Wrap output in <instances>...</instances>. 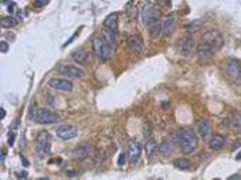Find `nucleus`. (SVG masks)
<instances>
[{
  "label": "nucleus",
  "mask_w": 241,
  "mask_h": 180,
  "mask_svg": "<svg viewBox=\"0 0 241 180\" xmlns=\"http://www.w3.org/2000/svg\"><path fill=\"white\" fill-rule=\"evenodd\" d=\"M34 121L41 123V125H50V123H56L60 121V116L54 112H50L47 109H43V108H37L36 111V116H34Z\"/></svg>",
  "instance_id": "nucleus-5"
},
{
  "label": "nucleus",
  "mask_w": 241,
  "mask_h": 180,
  "mask_svg": "<svg viewBox=\"0 0 241 180\" xmlns=\"http://www.w3.org/2000/svg\"><path fill=\"white\" fill-rule=\"evenodd\" d=\"M214 180H220V179H214Z\"/></svg>",
  "instance_id": "nucleus-39"
},
{
  "label": "nucleus",
  "mask_w": 241,
  "mask_h": 180,
  "mask_svg": "<svg viewBox=\"0 0 241 180\" xmlns=\"http://www.w3.org/2000/svg\"><path fill=\"white\" fill-rule=\"evenodd\" d=\"M50 87L54 89H60V91H72L74 85L70 80H64V78H52L50 80Z\"/></svg>",
  "instance_id": "nucleus-10"
},
{
  "label": "nucleus",
  "mask_w": 241,
  "mask_h": 180,
  "mask_svg": "<svg viewBox=\"0 0 241 180\" xmlns=\"http://www.w3.org/2000/svg\"><path fill=\"white\" fill-rule=\"evenodd\" d=\"M0 111H2V119H3V118L6 116V112H4V109H3V108H2V109H0Z\"/></svg>",
  "instance_id": "nucleus-36"
},
{
  "label": "nucleus",
  "mask_w": 241,
  "mask_h": 180,
  "mask_svg": "<svg viewBox=\"0 0 241 180\" xmlns=\"http://www.w3.org/2000/svg\"><path fill=\"white\" fill-rule=\"evenodd\" d=\"M104 27L107 30H111V31H116V29H118V14L112 13V14L108 16L104 20Z\"/></svg>",
  "instance_id": "nucleus-17"
},
{
  "label": "nucleus",
  "mask_w": 241,
  "mask_h": 180,
  "mask_svg": "<svg viewBox=\"0 0 241 180\" xmlns=\"http://www.w3.org/2000/svg\"><path fill=\"white\" fill-rule=\"evenodd\" d=\"M37 142H40V143H50V142H51L50 133L45 132V131L40 132V133H38V136H37Z\"/></svg>",
  "instance_id": "nucleus-28"
},
{
  "label": "nucleus",
  "mask_w": 241,
  "mask_h": 180,
  "mask_svg": "<svg viewBox=\"0 0 241 180\" xmlns=\"http://www.w3.org/2000/svg\"><path fill=\"white\" fill-rule=\"evenodd\" d=\"M223 126H228V119H224V121H223Z\"/></svg>",
  "instance_id": "nucleus-35"
},
{
  "label": "nucleus",
  "mask_w": 241,
  "mask_h": 180,
  "mask_svg": "<svg viewBox=\"0 0 241 180\" xmlns=\"http://www.w3.org/2000/svg\"><path fill=\"white\" fill-rule=\"evenodd\" d=\"M107 40V43L111 47H116V37H115V31H111V30H104V36H102Z\"/></svg>",
  "instance_id": "nucleus-25"
},
{
  "label": "nucleus",
  "mask_w": 241,
  "mask_h": 180,
  "mask_svg": "<svg viewBox=\"0 0 241 180\" xmlns=\"http://www.w3.org/2000/svg\"><path fill=\"white\" fill-rule=\"evenodd\" d=\"M126 158H128V155L126 153H119V156H118V166H121V167H122L123 165H125L126 163Z\"/></svg>",
  "instance_id": "nucleus-29"
},
{
  "label": "nucleus",
  "mask_w": 241,
  "mask_h": 180,
  "mask_svg": "<svg viewBox=\"0 0 241 180\" xmlns=\"http://www.w3.org/2000/svg\"><path fill=\"white\" fill-rule=\"evenodd\" d=\"M126 11H128V17H129L130 22H135L138 18V7L135 6L134 3H129L128 4V9H126Z\"/></svg>",
  "instance_id": "nucleus-27"
},
{
  "label": "nucleus",
  "mask_w": 241,
  "mask_h": 180,
  "mask_svg": "<svg viewBox=\"0 0 241 180\" xmlns=\"http://www.w3.org/2000/svg\"><path fill=\"white\" fill-rule=\"evenodd\" d=\"M7 50H9V44L6 41H2V43H0V51L4 54V53H7Z\"/></svg>",
  "instance_id": "nucleus-30"
},
{
  "label": "nucleus",
  "mask_w": 241,
  "mask_h": 180,
  "mask_svg": "<svg viewBox=\"0 0 241 180\" xmlns=\"http://www.w3.org/2000/svg\"><path fill=\"white\" fill-rule=\"evenodd\" d=\"M7 10H9V13H13V11L16 10V3H14V2H10V3L7 4Z\"/></svg>",
  "instance_id": "nucleus-31"
},
{
  "label": "nucleus",
  "mask_w": 241,
  "mask_h": 180,
  "mask_svg": "<svg viewBox=\"0 0 241 180\" xmlns=\"http://www.w3.org/2000/svg\"><path fill=\"white\" fill-rule=\"evenodd\" d=\"M203 26H204L203 20H192V23L186 24V30L189 33H196V31H200L203 29Z\"/></svg>",
  "instance_id": "nucleus-22"
},
{
  "label": "nucleus",
  "mask_w": 241,
  "mask_h": 180,
  "mask_svg": "<svg viewBox=\"0 0 241 180\" xmlns=\"http://www.w3.org/2000/svg\"><path fill=\"white\" fill-rule=\"evenodd\" d=\"M172 149H173V142H172L170 138H165V139L160 142L159 147H157L159 153L163 155V156H167V155L172 152Z\"/></svg>",
  "instance_id": "nucleus-18"
},
{
  "label": "nucleus",
  "mask_w": 241,
  "mask_h": 180,
  "mask_svg": "<svg viewBox=\"0 0 241 180\" xmlns=\"http://www.w3.org/2000/svg\"><path fill=\"white\" fill-rule=\"evenodd\" d=\"M92 48H94V53L96 54V57L101 60H108L112 54V50H111V45L107 43L104 37H94L92 40Z\"/></svg>",
  "instance_id": "nucleus-2"
},
{
  "label": "nucleus",
  "mask_w": 241,
  "mask_h": 180,
  "mask_svg": "<svg viewBox=\"0 0 241 180\" xmlns=\"http://www.w3.org/2000/svg\"><path fill=\"white\" fill-rule=\"evenodd\" d=\"M141 145L138 140H130L128 143V158H129V162L132 166H135L139 160V156H141Z\"/></svg>",
  "instance_id": "nucleus-9"
},
{
  "label": "nucleus",
  "mask_w": 241,
  "mask_h": 180,
  "mask_svg": "<svg viewBox=\"0 0 241 180\" xmlns=\"http://www.w3.org/2000/svg\"><path fill=\"white\" fill-rule=\"evenodd\" d=\"M197 55H199V58L201 61H207V60H210L214 55V50L210 45L201 43V44L197 45Z\"/></svg>",
  "instance_id": "nucleus-14"
},
{
  "label": "nucleus",
  "mask_w": 241,
  "mask_h": 180,
  "mask_svg": "<svg viewBox=\"0 0 241 180\" xmlns=\"http://www.w3.org/2000/svg\"><path fill=\"white\" fill-rule=\"evenodd\" d=\"M197 132L200 133L201 138H206V136L210 133V123H208L206 119L199 121V123H197Z\"/></svg>",
  "instance_id": "nucleus-20"
},
{
  "label": "nucleus",
  "mask_w": 241,
  "mask_h": 180,
  "mask_svg": "<svg viewBox=\"0 0 241 180\" xmlns=\"http://www.w3.org/2000/svg\"><path fill=\"white\" fill-rule=\"evenodd\" d=\"M174 167H177L180 170H190L192 169V163L187 160V159H176L173 162Z\"/></svg>",
  "instance_id": "nucleus-24"
},
{
  "label": "nucleus",
  "mask_w": 241,
  "mask_h": 180,
  "mask_svg": "<svg viewBox=\"0 0 241 180\" xmlns=\"http://www.w3.org/2000/svg\"><path fill=\"white\" fill-rule=\"evenodd\" d=\"M58 71L64 75H67V77H71V78H82L85 75L84 70L80 68L77 65H70V64H61L58 67Z\"/></svg>",
  "instance_id": "nucleus-7"
},
{
  "label": "nucleus",
  "mask_w": 241,
  "mask_h": 180,
  "mask_svg": "<svg viewBox=\"0 0 241 180\" xmlns=\"http://www.w3.org/2000/svg\"><path fill=\"white\" fill-rule=\"evenodd\" d=\"M13 143H14V133H11V135L9 136V145L11 146Z\"/></svg>",
  "instance_id": "nucleus-33"
},
{
  "label": "nucleus",
  "mask_w": 241,
  "mask_h": 180,
  "mask_svg": "<svg viewBox=\"0 0 241 180\" xmlns=\"http://www.w3.org/2000/svg\"><path fill=\"white\" fill-rule=\"evenodd\" d=\"M193 50H194V40H193V37L186 36L182 40V43H180V53L185 57H189L193 53Z\"/></svg>",
  "instance_id": "nucleus-15"
},
{
  "label": "nucleus",
  "mask_w": 241,
  "mask_h": 180,
  "mask_svg": "<svg viewBox=\"0 0 241 180\" xmlns=\"http://www.w3.org/2000/svg\"><path fill=\"white\" fill-rule=\"evenodd\" d=\"M126 44H128V47H129L130 51L135 53V54H139V53L142 51V48H143V41H142V38L139 36H136V34L128 36V38H126Z\"/></svg>",
  "instance_id": "nucleus-11"
},
{
  "label": "nucleus",
  "mask_w": 241,
  "mask_h": 180,
  "mask_svg": "<svg viewBox=\"0 0 241 180\" xmlns=\"http://www.w3.org/2000/svg\"><path fill=\"white\" fill-rule=\"evenodd\" d=\"M4 155H6V152H4V151H2V162H3V160H4Z\"/></svg>",
  "instance_id": "nucleus-37"
},
{
  "label": "nucleus",
  "mask_w": 241,
  "mask_h": 180,
  "mask_svg": "<svg viewBox=\"0 0 241 180\" xmlns=\"http://www.w3.org/2000/svg\"><path fill=\"white\" fill-rule=\"evenodd\" d=\"M141 18H142V22H143V24L152 26V24H156L157 20L160 18V11L153 4H150V3L145 4L141 11Z\"/></svg>",
  "instance_id": "nucleus-3"
},
{
  "label": "nucleus",
  "mask_w": 241,
  "mask_h": 180,
  "mask_svg": "<svg viewBox=\"0 0 241 180\" xmlns=\"http://www.w3.org/2000/svg\"><path fill=\"white\" fill-rule=\"evenodd\" d=\"M56 133L60 139L68 140V139H72V138H75V136L78 135V128L74 125H61L57 128Z\"/></svg>",
  "instance_id": "nucleus-8"
},
{
  "label": "nucleus",
  "mask_w": 241,
  "mask_h": 180,
  "mask_svg": "<svg viewBox=\"0 0 241 180\" xmlns=\"http://www.w3.org/2000/svg\"><path fill=\"white\" fill-rule=\"evenodd\" d=\"M224 145H226V138L223 135H214L208 142V146L212 151H220Z\"/></svg>",
  "instance_id": "nucleus-16"
},
{
  "label": "nucleus",
  "mask_w": 241,
  "mask_h": 180,
  "mask_svg": "<svg viewBox=\"0 0 241 180\" xmlns=\"http://www.w3.org/2000/svg\"><path fill=\"white\" fill-rule=\"evenodd\" d=\"M179 142H180V147L185 153H193L197 147V136L189 128H183L179 131Z\"/></svg>",
  "instance_id": "nucleus-1"
},
{
  "label": "nucleus",
  "mask_w": 241,
  "mask_h": 180,
  "mask_svg": "<svg viewBox=\"0 0 241 180\" xmlns=\"http://www.w3.org/2000/svg\"><path fill=\"white\" fill-rule=\"evenodd\" d=\"M160 24H162V33H163L165 36H169V34L173 33L174 24H176V18H174L173 14H169L160 22Z\"/></svg>",
  "instance_id": "nucleus-13"
},
{
  "label": "nucleus",
  "mask_w": 241,
  "mask_h": 180,
  "mask_svg": "<svg viewBox=\"0 0 241 180\" xmlns=\"http://www.w3.org/2000/svg\"><path fill=\"white\" fill-rule=\"evenodd\" d=\"M44 180H48V179H47V177H44Z\"/></svg>",
  "instance_id": "nucleus-38"
},
{
  "label": "nucleus",
  "mask_w": 241,
  "mask_h": 180,
  "mask_svg": "<svg viewBox=\"0 0 241 180\" xmlns=\"http://www.w3.org/2000/svg\"><path fill=\"white\" fill-rule=\"evenodd\" d=\"M36 153H37L38 158H44V156L50 155L51 153L50 143H40V142H37V145H36Z\"/></svg>",
  "instance_id": "nucleus-19"
},
{
  "label": "nucleus",
  "mask_w": 241,
  "mask_h": 180,
  "mask_svg": "<svg viewBox=\"0 0 241 180\" xmlns=\"http://www.w3.org/2000/svg\"><path fill=\"white\" fill-rule=\"evenodd\" d=\"M72 58H74L78 64H82V63H85L87 58H88V53H87L84 48H77V50L72 53Z\"/></svg>",
  "instance_id": "nucleus-21"
},
{
  "label": "nucleus",
  "mask_w": 241,
  "mask_h": 180,
  "mask_svg": "<svg viewBox=\"0 0 241 180\" xmlns=\"http://www.w3.org/2000/svg\"><path fill=\"white\" fill-rule=\"evenodd\" d=\"M203 41H204V44L210 45L213 50H219L224 44V38H223L221 33L217 31V30H207L203 34Z\"/></svg>",
  "instance_id": "nucleus-4"
},
{
  "label": "nucleus",
  "mask_w": 241,
  "mask_h": 180,
  "mask_svg": "<svg viewBox=\"0 0 241 180\" xmlns=\"http://www.w3.org/2000/svg\"><path fill=\"white\" fill-rule=\"evenodd\" d=\"M228 180H241V176H240V174H233V176H231Z\"/></svg>",
  "instance_id": "nucleus-34"
},
{
  "label": "nucleus",
  "mask_w": 241,
  "mask_h": 180,
  "mask_svg": "<svg viewBox=\"0 0 241 180\" xmlns=\"http://www.w3.org/2000/svg\"><path fill=\"white\" fill-rule=\"evenodd\" d=\"M34 6H37V7H43V6H45L47 4V2L45 0H37V2H34Z\"/></svg>",
  "instance_id": "nucleus-32"
},
{
  "label": "nucleus",
  "mask_w": 241,
  "mask_h": 180,
  "mask_svg": "<svg viewBox=\"0 0 241 180\" xmlns=\"http://www.w3.org/2000/svg\"><path fill=\"white\" fill-rule=\"evenodd\" d=\"M91 155V146L88 143H82V145H78L72 151V156H74L75 160H84L87 159Z\"/></svg>",
  "instance_id": "nucleus-12"
},
{
  "label": "nucleus",
  "mask_w": 241,
  "mask_h": 180,
  "mask_svg": "<svg viewBox=\"0 0 241 180\" xmlns=\"http://www.w3.org/2000/svg\"><path fill=\"white\" fill-rule=\"evenodd\" d=\"M157 149V143L153 138H149L145 143V152H146V156H152L155 153V151Z\"/></svg>",
  "instance_id": "nucleus-23"
},
{
  "label": "nucleus",
  "mask_w": 241,
  "mask_h": 180,
  "mask_svg": "<svg viewBox=\"0 0 241 180\" xmlns=\"http://www.w3.org/2000/svg\"><path fill=\"white\" fill-rule=\"evenodd\" d=\"M224 65H226L227 74H228V75L233 78L234 81L240 82L241 81V64L238 63L237 60L230 58V60H227Z\"/></svg>",
  "instance_id": "nucleus-6"
},
{
  "label": "nucleus",
  "mask_w": 241,
  "mask_h": 180,
  "mask_svg": "<svg viewBox=\"0 0 241 180\" xmlns=\"http://www.w3.org/2000/svg\"><path fill=\"white\" fill-rule=\"evenodd\" d=\"M16 18L11 17V16H6V17H2V20H0V24H2V27H4V29H10V27H14L16 26Z\"/></svg>",
  "instance_id": "nucleus-26"
}]
</instances>
